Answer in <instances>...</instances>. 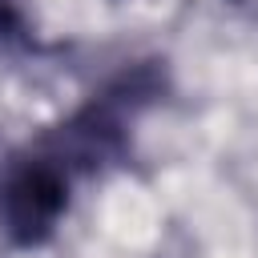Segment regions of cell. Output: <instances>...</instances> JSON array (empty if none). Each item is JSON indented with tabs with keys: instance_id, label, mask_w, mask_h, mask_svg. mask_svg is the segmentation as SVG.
<instances>
[{
	"instance_id": "6da1fadb",
	"label": "cell",
	"mask_w": 258,
	"mask_h": 258,
	"mask_svg": "<svg viewBox=\"0 0 258 258\" xmlns=\"http://www.w3.org/2000/svg\"><path fill=\"white\" fill-rule=\"evenodd\" d=\"M73 169L40 141L12 157L0 177V230L16 246H40L69 210Z\"/></svg>"
}]
</instances>
